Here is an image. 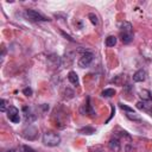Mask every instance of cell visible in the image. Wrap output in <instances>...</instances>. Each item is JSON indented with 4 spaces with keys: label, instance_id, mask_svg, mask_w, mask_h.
Returning a JSON list of instances; mask_svg holds the SVG:
<instances>
[{
    "label": "cell",
    "instance_id": "cell-1",
    "mask_svg": "<svg viewBox=\"0 0 152 152\" xmlns=\"http://www.w3.org/2000/svg\"><path fill=\"white\" fill-rule=\"evenodd\" d=\"M43 144L50 147H55L58 146L61 142V137L58 133H55L52 131H45L43 133Z\"/></svg>",
    "mask_w": 152,
    "mask_h": 152
},
{
    "label": "cell",
    "instance_id": "cell-2",
    "mask_svg": "<svg viewBox=\"0 0 152 152\" xmlns=\"http://www.w3.org/2000/svg\"><path fill=\"white\" fill-rule=\"evenodd\" d=\"M25 15H26L27 19H30L31 21H36V23H38V21H49L50 20L48 17H45L40 12H38L36 10H32V8L25 10Z\"/></svg>",
    "mask_w": 152,
    "mask_h": 152
},
{
    "label": "cell",
    "instance_id": "cell-3",
    "mask_svg": "<svg viewBox=\"0 0 152 152\" xmlns=\"http://www.w3.org/2000/svg\"><path fill=\"white\" fill-rule=\"evenodd\" d=\"M93 59H94V55L90 51L87 50L80 57V59H78V66H81V68H89L90 64H91V62H93Z\"/></svg>",
    "mask_w": 152,
    "mask_h": 152
},
{
    "label": "cell",
    "instance_id": "cell-4",
    "mask_svg": "<svg viewBox=\"0 0 152 152\" xmlns=\"http://www.w3.org/2000/svg\"><path fill=\"white\" fill-rule=\"evenodd\" d=\"M21 135L26 140H36L38 137V128L34 126H27L26 128L23 129Z\"/></svg>",
    "mask_w": 152,
    "mask_h": 152
},
{
    "label": "cell",
    "instance_id": "cell-5",
    "mask_svg": "<svg viewBox=\"0 0 152 152\" xmlns=\"http://www.w3.org/2000/svg\"><path fill=\"white\" fill-rule=\"evenodd\" d=\"M7 118L10 119V121L18 124L20 121V116H19V109L14 106H10L7 108Z\"/></svg>",
    "mask_w": 152,
    "mask_h": 152
},
{
    "label": "cell",
    "instance_id": "cell-6",
    "mask_svg": "<svg viewBox=\"0 0 152 152\" xmlns=\"http://www.w3.org/2000/svg\"><path fill=\"white\" fill-rule=\"evenodd\" d=\"M23 114H24V119H25V122L26 124H31V122L36 121V119H37V115L27 106H24L23 107Z\"/></svg>",
    "mask_w": 152,
    "mask_h": 152
},
{
    "label": "cell",
    "instance_id": "cell-7",
    "mask_svg": "<svg viewBox=\"0 0 152 152\" xmlns=\"http://www.w3.org/2000/svg\"><path fill=\"white\" fill-rule=\"evenodd\" d=\"M146 76H147V72L144 69H139L138 71H135L133 74V81L134 82H144L146 80Z\"/></svg>",
    "mask_w": 152,
    "mask_h": 152
},
{
    "label": "cell",
    "instance_id": "cell-8",
    "mask_svg": "<svg viewBox=\"0 0 152 152\" xmlns=\"http://www.w3.org/2000/svg\"><path fill=\"white\" fill-rule=\"evenodd\" d=\"M68 80L70 83H72L74 86H78L80 84V81H78V76L75 71H69L68 74Z\"/></svg>",
    "mask_w": 152,
    "mask_h": 152
},
{
    "label": "cell",
    "instance_id": "cell-9",
    "mask_svg": "<svg viewBox=\"0 0 152 152\" xmlns=\"http://www.w3.org/2000/svg\"><path fill=\"white\" fill-rule=\"evenodd\" d=\"M108 145H109V148L113 150V151H119L120 150V140L118 138L110 139L109 142H108Z\"/></svg>",
    "mask_w": 152,
    "mask_h": 152
},
{
    "label": "cell",
    "instance_id": "cell-10",
    "mask_svg": "<svg viewBox=\"0 0 152 152\" xmlns=\"http://www.w3.org/2000/svg\"><path fill=\"white\" fill-rule=\"evenodd\" d=\"M120 37H121V40L124 44H128L133 40V34L128 33V32H120Z\"/></svg>",
    "mask_w": 152,
    "mask_h": 152
},
{
    "label": "cell",
    "instance_id": "cell-11",
    "mask_svg": "<svg viewBox=\"0 0 152 152\" xmlns=\"http://www.w3.org/2000/svg\"><path fill=\"white\" fill-rule=\"evenodd\" d=\"M139 96L142 99V101H150L152 100V93L147 89H142L139 91Z\"/></svg>",
    "mask_w": 152,
    "mask_h": 152
},
{
    "label": "cell",
    "instance_id": "cell-12",
    "mask_svg": "<svg viewBox=\"0 0 152 152\" xmlns=\"http://www.w3.org/2000/svg\"><path fill=\"white\" fill-rule=\"evenodd\" d=\"M120 32H128L132 33V24L128 21H122L120 24Z\"/></svg>",
    "mask_w": 152,
    "mask_h": 152
},
{
    "label": "cell",
    "instance_id": "cell-13",
    "mask_svg": "<svg viewBox=\"0 0 152 152\" xmlns=\"http://www.w3.org/2000/svg\"><path fill=\"white\" fill-rule=\"evenodd\" d=\"M104 44H106V46H108V48L114 46V45L116 44V37H115V36H108V37L106 38V40H104Z\"/></svg>",
    "mask_w": 152,
    "mask_h": 152
},
{
    "label": "cell",
    "instance_id": "cell-14",
    "mask_svg": "<svg viewBox=\"0 0 152 152\" xmlns=\"http://www.w3.org/2000/svg\"><path fill=\"white\" fill-rule=\"evenodd\" d=\"M78 133H81V134H88V135H89V134L95 133V128H93V127H90V126H86V127L78 129Z\"/></svg>",
    "mask_w": 152,
    "mask_h": 152
},
{
    "label": "cell",
    "instance_id": "cell-15",
    "mask_svg": "<svg viewBox=\"0 0 152 152\" xmlns=\"http://www.w3.org/2000/svg\"><path fill=\"white\" fill-rule=\"evenodd\" d=\"M115 95V89H112V88H107L102 91V96L103 97H112Z\"/></svg>",
    "mask_w": 152,
    "mask_h": 152
},
{
    "label": "cell",
    "instance_id": "cell-16",
    "mask_svg": "<svg viewBox=\"0 0 152 152\" xmlns=\"http://www.w3.org/2000/svg\"><path fill=\"white\" fill-rule=\"evenodd\" d=\"M126 116H127L129 120H132V121H141V118H140L137 113H134V112H132V113H126Z\"/></svg>",
    "mask_w": 152,
    "mask_h": 152
},
{
    "label": "cell",
    "instance_id": "cell-17",
    "mask_svg": "<svg viewBox=\"0 0 152 152\" xmlns=\"http://www.w3.org/2000/svg\"><path fill=\"white\" fill-rule=\"evenodd\" d=\"M88 18H89V20L91 21L93 25H95V26L99 25V19H97V15L95 13H89L88 14Z\"/></svg>",
    "mask_w": 152,
    "mask_h": 152
},
{
    "label": "cell",
    "instance_id": "cell-18",
    "mask_svg": "<svg viewBox=\"0 0 152 152\" xmlns=\"http://www.w3.org/2000/svg\"><path fill=\"white\" fill-rule=\"evenodd\" d=\"M119 107H120L122 110H125L126 113H132V112H134L133 108H131V107H128V106H126V104H124V103H121V102H119Z\"/></svg>",
    "mask_w": 152,
    "mask_h": 152
},
{
    "label": "cell",
    "instance_id": "cell-19",
    "mask_svg": "<svg viewBox=\"0 0 152 152\" xmlns=\"http://www.w3.org/2000/svg\"><path fill=\"white\" fill-rule=\"evenodd\" d=\"M6 103H7V101L5 100V99H1L0 100V110L4 113V112H7V109H6Z\"/></svg>",
    "mask_w": 152,
    "mask_h": 152
},
{
    "label": "cell",
    "instance_id": "cell-20",
    "mask_svg": "<svg viewBox=\"0 0 152 152\" xmlns=\"http://www.w3.org/2000/svg\"><path fill=\"white\" fill-rule=\"evenodd\" d=\"M61 34H62V36H63V37H64L65 39H68L69 42H71V43H75V39H74V38H72L71 36H69L68 33H65L64 31H61Z\"/></svg>",
    "mask_w": 152,
    "mask_h": 152
},
{
    "label": "cell",
    "instance_id": "cell-21",
    "mask_svg": "<svg viewBox=\"0 0 152 152\" xmlns=\"http://www.w3.org/2000/svg\"><path fill=\"white\" fill-rule=\"evenodd\" d=\"M23 94L26 95V96H31V95L33 94V91H32V89H31L30 87H27V88H24V89H23Z\"/></svg>",
    "mask_w": 152,
    "mask_h": 152
},
{
    "label": "cell",
    "instance_id": "cell-22",
    "mask_svg": "<svg viewBox=\"0 0 152 152\" xmlns=\"http://www.w3.org/2000/svg\"><path fill=\"white\" fill-rule=\"evenodd\" d=\"M23 152H36L32 147H30V146H27V145H23Z\"/></svg>",
    "mask_w": 152,
    "mask_h": 152
},
{
    "label": "cell",
    "instance_id": "cell-23",
    "mask_svg": "<svg viewBox=\"0 0 152 152\" xmlns=\"http://www.w3.org/2000/svg\"><path fill=\"white\" fill-rule=\"evenodd\" d=\"M42 108H43V110H48V109H49V104H46V103H44V104L42 106Z\"/></svg>",
    "mask_w": 152,
    "mask_h": 152
},
{
    "label": "cell",
    "instance_id": "cell-24",
    "mask_svg": "<svg viewBox=\"0 0 152 152\" xmlns=\"http://www.w3.org/2000/svg\"><path fill=\"white\" fill-rule=\"evenodd\" d=\"M8 152H15V150H14V148H13V150H10V151H8Z\"/></svg>",
    "mask_w": 152,
    "mask_h": 152
},
{
    "label": "cell",
    "instance_id": "cell-25",
    "mask_svg": "<svg viewBox=\"0 0 152 152\" xmlns=\"http://www.w3.org/2000/svg\"><path fill=\"white\" fill-rule=\"evenodd\" d=\"M150 115H151V116H152V109H151V112H150Z\"/></svg>",
    "mask_w": 152,
    "mask_h": 152
}]
</instances>
